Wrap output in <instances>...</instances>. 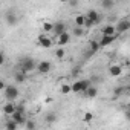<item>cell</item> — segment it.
I'll use <instances>...</instances> for the list:
<instances>
[{"instance_id": "1", "label": "cell", "mask_w": 130, "mask_h": 130, "mask_svg": "<svg viewBox=\"0 0 130 130\" xmlns=\"http://www.w3.org/2000/svg\"><path fill=\"white\" fill-rule=\"evenodd\" d=\"M35 66H37V63L32 58H28V57L22 58V61H20V71L23 74H31L32 71H35Z\"/></svg>"}, {"instance_id": "2", "label": "cell", "mask_w": 130, "mask_h": 130, "mask_svg": "<svg viewBox=\"0 0 130 130\" xmlns=\"http://www.w3.org/2000/svg\"><path fill=\"white\" fill-rule=\"evenodd\" d=\"M100 20H101L100 14H98L95 9H90V11L86 14V23H84V26L90 28V26H93V25H98V23H100Z\"/></svg>"}, {"instance_id": "3", "label": "cell", "mask_w": 130, "mask_h": 130, "mask_svg": "<svg viewBox=\"0 0 130 130\" xmlns=\"http://www.w3.org/2000/svg\"><path fill=\"white\" fill-rule=\"evenodd\" d=\"M3 92H5L6 101H14V100L19 98V89H17V86H14V84H8V86L3 89Z\"/></svg>"}, {"instance_id": "4", "label": "cell", "mask_w": 130, "mask_h": 130, "mask_svg": "<svg viewBox=\"0 0 130 130\" xmlns=\"http://www.w3.org/2000/svg\"><path fill=\"white\" fill-rule=\"evenodd\" d=\"M89 86V81L87 80H78L75 83L71 84V89H72V93H84V90L87 89Z\"/></svg>"}, {"instance_id": "5", "label": "cell", "mask_w": 130, "mask_h": 130, "mask_svg": "<svg viewBox=\"0 0 130 130\" xmlns=\"http://www.w3.org/2000/svg\"><path fill=\"white\" fill-rule=\"evenodd\" d=\"M71 37H72V35H71V32L66 29V31H63L61 34H58V35H57V40H55V41H57V44H58V46H66V44H69Z\"/></svg>"}, {"instance_id": "6", "label": "cell", "mask_w": 130, "mask_h": 130, "mask_svg": "<svg viewBox=\"0 0 130 130\" xmlns=\"http://www.w3.org/2000/svg\"><path fill=\"white\" fill-rule=\"evenodd\" d=\"M37 43H38V46H40V47H44V49H51V47H52V44H54V41H52L46 34H40V35H38Z\"/></svg>"}, {"instance_id": "7", "label": "cell", "mask_w": 130, "mask_h": 130, "mask_svg": "<svg viewBox=\"0 0 130 130\" xmlns=\"http://www.w3.org/2000/svg\"><path fill=\"white\" fill-rule=\"evenodd\" d=\"M51 69H52V64H51V61H47V60L37 63V66H35V71H37L38 74H47V72H51Z\"/></svg>"}, {"instance_id": "8", "label": "cell", "mask_w": 130, "mask_h": 130, "mask_svg": "<svg viewBox=\"0 0 130 130\" xmlns=\"http://www.w3.org/2000/svg\"><path fill=\"white\" fill-rule=\"evenodd\" d=\"M115 29H116V35H118V34H124V32H127V31L130 29V20H127V19L119 20L118 25L115 26Z\"/></svg>"}, {"instance_id": "9", "label": "cell", "mask_w": 130, "mask_h": 130, "mask_svg": "<svg viewBox=\"0 0 130 130\" xmlns=\"http://www.w3.org/2000/svg\"><path fill=\"white\" fill-rule=\"evenodd\" d=\"M5 22L9 25V26H15L19 23V15L14 12V11H8L6 15H5Z\"/></svg>"}, {"instance_id": "10", "label": "cell", "mask_w": 130, "mask_h": 130, "mask_svg": "<svg viewBox=\"0 0 130 130\" xmlns=\"http://www.w3.org/2000/svg\"><path fill=\"white\" fill-rule=\"evenodd\" d=\"M122 71H124V69H122L121 64H112V66L109 68V74H110L112 77H115V78H116V77H121V75H122Z\"/></svg>"}, {"instance_id": "11", "label": "cell", "mask_w": 130, "mask_h": 130, "mask_svg": "<svg viewBox=\"0 0 130 130\" xmlns=\"http://www.w3.org/2000/svg\"><path fill=\"white\" fill-rule=\"evenodd\" d=\"M9 118H11V119H14L19 125H23V124H25V121H26L25 113H20V112H17V110H14V113H12V115H9Z\"/></svg>"}, {"instance_id": "12", "label": "cell", "mask_w": 130, "mask_h": 130, "mask_svg": "<svg viewBox=\"0 0 130 130\" xmlns=\"http://www.w3.org/2000/svg\"><path fill=\"white\" fill-rule=\"evenodd\" d=\"M115 38H116V35H103V38L98 41V43H100V47H106V46H109L112 41H115Z\"/></svg>"}, {"instance_id": "13", "label": "cell", "mask_w": 130, "mask_h": 130, "mask_svg": "<svg viewBox=\"0 0 130 130\" xmlns=\"http://www.w3.org/2000/svg\"><path fill=\"white\" fill-rule=\"evenodd\" d=\"M63 31H66V23H64V22H57V23H54V28H52V32H54L55 35H58V34H61Z\"/></svg>"}, {"instance_id": "14", "label": "cell", "mask_w": 130, "mask_h": 130, "mask_svg": "<svg viewBox=\"0 0 130 130\" xmlns=\"http://www.w3.org/2000/svg\"><path fill=\"white\" fill-rule=\"evenodd\" d=\"M14 110H15V104H14L12 101H8V103L3 106V113H5V115H8V116H9V115H12V113H14Z\"/></svg>"}, {"instance_id": "15", "label": "cell", "mask_w": 130, "mask_h": 130, "mask_svg": "<svg viewBox=\"0 0 130 130\" xmlns=\"http://www.w3.org/2000/svg\"><path fill=\"white\" fill-rule=\"evenodd\" d=\"M103 35H116L115 25H106L103 28Z\"/></svg>"}, {"instance_id": "16", "label": "cell", "mask_w": 130, "mask_h": 130, "mask_svg": "<svg viewBox=\"0 0 130 130\" xmlns=\"http://www.w3.org/2000/svg\"><path fill=\"white\" fill-rule=\"evenodd\" d=\"M84 95H86L87 98H95V96L98 95V89L93 87V86H87V89L84 90Z\"/></svg>"}, {"instance_id": "17", "label": "cell", "mask_w": 130, "mask_h": 130, "mask_svg": "<svg viewBox=\"0 0 130 130\" xmlns=\"http://www.w3.org/2000/svg\"><path fill=\"white\" fill-rule=\"evenodd\" d=\"M84 23H86V15L84 14H77L75 15V26H83L84 28Z\"/></svg>"}, {"instance_id": "18", "label": "cell", "mask_w": 130, "mask_h": 130, "mask_svg": "<svg viewBox=\"0 0 130 130\" xmlns=\"http://www.w3.org/2000/svg\"><path fill=\"white\" fill-rule=\"evenodd\" d=\"M60 92H61L63 95H69V93H72L71 84H69V83H63V84H61V87H60Z\"/></svg>"}, {"instance_id": "19", "label": "cell", "mask_w": 130, "mask_h": 130, "mask_svg": "<svg viewBox=\"0 0 130 130\" xmlns=\"http://www.w3.org/2000/svg\"><path fill=\"white\" fill-rule=\"evenodd\" d=\"M41 28H43V31H44V34H47V32H52V28H54V23H52V22H43V25H41Z\"/></svg>"}, {"instance_id": "20", "label": "cell", "mask_w": 130, "mask_h": 130, "mask_svg": "<svg viewBox=\"0 0 130 130\" xmlns=\"http://www.w3.org/2000/svg\"><path fill=\"white\" fill-rule=\"evenodd\" d=\"M5 127H6L8 130H15V128H19V124H17L14 119H11V118H9V119H8V122L5 124Z\"/></svg>"}, {"instance_id": "21", "label": "cell", "mask_w": 130, "mask_h": 130, "mask_svg": "<svg viewBox=\"0 0 130 130\" xmlns=\"http://www.w3.org/2000/svg\"><path fill=\"white\" fill-rule=\"evenodd\" d=\"M72 34H74L75 37H83V35H84V28H83V26H75L74 31H72Z\"/></svg>"}, {"instance_id": "22", "label": "cell", "mask_w": 130, "mask_h": 130, "mask_svg": "<svg viewBox=\"0 0 130 130\" xmlns=\"http://www.w3.org/2000/svg\"><path fill=\"white\" fill-rule=\"evenodd\" d=\"M14 78H15L17 83H25V80H26V74H23L22 71H19V72L14 75Z\"/></svg>"}, {"instance_id": "23", "label": "cell", "mask_w": 130, "mask_h": 130, "mask_svg": "<svg viewBox=\"0 0 130 130\" xmlns=\"http://www.w3.org/2000/svg\"><path fill=\"white\" fill-rule=\"evenodd\" d=\"M64 55H66V51L63 49V46H60V47H57V51H55V57L57 58H64Z\"/></svg>"}, {"instance_id": "24", "label": "cell", "mask_w": 130, "mask_h": 130, "mask_svg": "<svg viewBox=\"0 0 130 130\" xmlns=\"http://www.w3.org/2000/svg\"><path fill=\"white\" fill-rule=\"evenodd\" d=\"M101 5L104 9H112L113 8V0H101Z\"/></svg>"}, {"instance_id": "25", "label": "cell", "mask_w": 130, "mask_h": 130, "mask_svg": "<svg viewBox=\"0 0 130 130\" xmlns=\"http://www.w3.org/2000/svg\"><path fill=\"white\" fill-rule=\"evenodd\" d=\"M93 118H95V116H93L92 112H86V113L83 115V121H84V122H92Z\"/></svg>"}, {"instance_id": "26", "label": "cell", "mask_w": 130, "mask_h": 130, "mask_svg": "<svg viewBox=\"0 0 130 130\" xmlns=\"http://www.w3.org/2000/svg\"><path fill=\"white\" fill-rule=\"evenodd\" d=\"M57 119H58V116H57L55 113H49V115L46 116V121H47V122H55Z\"/></svg>"}, {"instance_id": "27", "label": "cell", "mask_w": 130, "mask_h": 130, "mask_svg": "<svg viewBox=\"0 0 130 130\" xmlns=\"http://www.w3.org/2000/svg\"><path fill=\"white\" fill-rule=\"evenodd\" d=\"M100 49V43L98 41H90V51L92 52H96Z\"/></svg>"}, {"instance_id": "28", "label": "cell", "mask_w": 130, "mask_h": 130, "mask_svg": "<svg viewBox=\"0 0 130 130\" xmlns=\"http://www.w3.org/2000/svg\"><path fill=\"white\" fill-rule=\"evenodd\" d=\"M124 92H127V89H124V87H116V89L113 90V93H115L116 96H121Z\"/></svg>"}, {"instance_id": "29", "label": "cell", "mask_w": 130, "mask_h": 130, "mask_svg": "<svg viewBox=\"0 0 130 130\" xmlns=\"http://www.w3.org/2000/svg\"><path fill=\"white\" fill-rule=\"evenodd\" d=\"M23 125H25L26 128H35V122H34V121H28V119H26Z\"/></svg>"}, {"instance_id": "30", "label": "cell", "mask_w": 130, "mask_h": 130, "mask_svg": "<svg viewBox=\"0 0 130 130\" xmlns=\"http://www.w3.org/2000/svg\"><path fill=\"white\" fill-rule=\"evenodd\" d=\"M68 3H69V6H71V8H77L80 2H78V0H68Z\"/></svg>"}, {"instance_id": "31", "label": "cell", "mask_w": 130, "mask_h": 130, "mask_svg": "<svg viewBox=\"0 0 130 130\" xmlns=\"http://www.w3.org/2000/svg\"><path fill=\"white\" fill-rule=\"evenodd\" d=\"M5 61H6V57H5V54H3V52H0V66H3V64H5Z\"/></svg>"}, {"instance_id": "32", "label": "cell", "mask_w": 130, "mask_h": 130, "mask_svg": "<svg viewBox=\"0 0 130 130\" xmlns=\"http://www.w3.org/2000/svg\"><path fill=\"white\" fill-rule=\"evenodd\" d=\"M15 110H17V112H20V113H25V106H23V104L15 106Z\"/></svg>"}, {"instance_id": "33", "label": "cell", "mask_w": 130, "mask_h": 130, "mask_svg": "<svg viewBox=\"0 0 130 130\" xmlns=\"http://www.w3.org/2000/svg\"><path fill=\"white\" fill-rule=\"evenodd\" d=\"M5 87H6V83H5L3 80H0V90H3Z\"/></svg>"}, {"instance_id": "34", "label": "cell", "mask_w": 130, "mask_h": 130, "mask_svg": "<svg viewBox=\"0 0 130 130\" xmlns=\"http://www.w3.org/2000/svg\"><path fill=\"white\" fill-rule=\"evenodd\" d=\"M60 2H61V3H68V0H60Z\"/></svg>"}]
</instances>
